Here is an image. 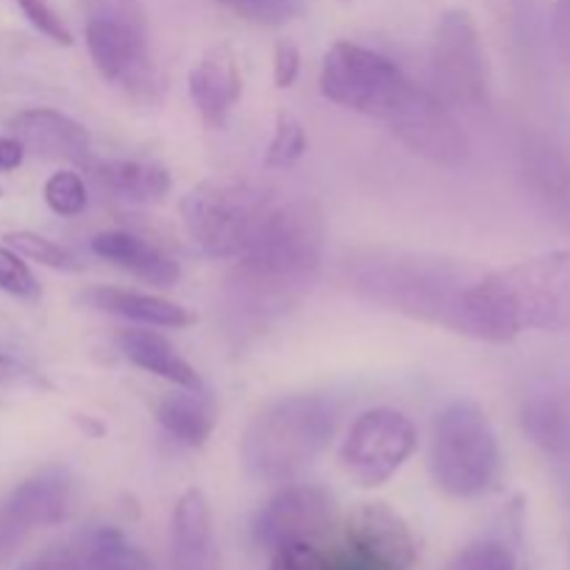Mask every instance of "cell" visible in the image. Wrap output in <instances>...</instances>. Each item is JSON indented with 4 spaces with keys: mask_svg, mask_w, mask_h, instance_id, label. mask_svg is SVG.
<instances>
[{
    "mask_svg": "<svg viewBox=\"0 0 570 570\" xmlns=\"http://www.w3.org/2000/svg\"><path fill=\"white\" fill-rule=\"evenodd\" d=\"M326 212L312 198L273 204L226 278V315L234 332L262 328L306 293L326 254Z\"/></svg>",
    "mask_w": 570,
    "mask_h": 570,
    "instance_id": "6da1fadb",
    "label": "cell"
},
{
    "mask_svg": "<svg viewBox=\"0 0 570 570\" xmlns=\"http://www.w3.org/2000/svg\"><path fill=\"white\" fill-rule=\"evenodd\" d=\"M570 328V248L546 250L501 271L482 273L462 301L460 334L512 343L523 332Z\"/></svg>",
    "mask_w": 570,
    "mask_h": 570,
    "instance_id": "7a4b0ae2",
    "label": "cell"
},
{
    "mask_svg": "<svg viewBox=\"0 0 570 570\" xmlns=\"http://www.w3.org/2000/svg\"><path fill=\"white\" fill-rule=\"evenodd\" d=\"M345 278L371 304L460 334L462 301L479 273L449 256L382 248L348 259Z\"/></svg>",
    "mask_w": 570,
    "mask_h": 570,
    "instance_id": "3957f363",
    "label": "cell"
},
{
    "mask_svg": "<svg viewBox=\"0 0 570 570\" xmlns=\"http://www.w3.org/2000/svg\"><path fill=\"white\" fill-rule=\"evenodd\" d=\"M337 417V404L326 395H287L267 404L243 434L245 473L265 484L295 479L334 438Z\"/></svg>",
    "mask_w": 570,
    "mask_h": 570,
    "instance_id": "277c9868",
    "label": "cell"
},
{
    "mask_svg": "<svg viewBox=\"0 0 570 570\" xmlns=\"http://www.w3.org/2000/svg\"><path fill=\"white\" fill-rule=\"evenodd\" d=\"M432 479L451 499H479L501 479V445L488 412L476 401L456 399L432 429Z\"/></svg>",
    "mask_w": 570,
    "mask_h": 570,
    "instance_id": "5b68a950",
    "label": "cell"
},
{
    "mask_svg": "<svg viewBox=\"0 0 570 570\" xmlns=\"http://www.w3.org/2000/svg\"><path fill=\"white\" fill-rule=\"evenodd\" d=\"M271 206V195L254 181L209 178L181 198V223L206 256L237 259Z\"/></svg>",
    "mask_w": 570,
    "mask_h": 570,
    "instance_id": "8992f818",
    "label": "cell"
},
{
    "mask_svg": "<svg viewBox=\"0 0 570 570\" xmlns=\"http://www.w3.org/2000/svg\"><path fill=\"white\" fill-rule=\"evenodd\" d=\"M410 87L393 59L354 42H334L321 67L323 98L376 120H387Z\"/></svg>",
    "mask_w": 570,
    "mask_h": 570,
    "instance_id": "52a82bcc",
    "label": "cell"
},
{
    "mask_svg": "<svg viewBox=\"0 0 570 570\" xmlns=\"http://www.w3.org/2000/svg\"><path fill=\"white\" fill-rule=\"evenodd\" d=\"M432 81L434 95L451 109H488V56L476 22L465 9H451L440 17L432 42Z\"/></svg>",
    "mask_w": 570,
    "mask_h": 570,
    "instance_id": "ba28073f",
    "label": "cell"
},
{
    "mask_svg": "<svg viewBox=\"0 0 570 570\" xmlns=\"http://www.w3.org/2000/svg\"><path fill=\"white\" fill-rule=\"evenodd\" d=\"M337 501L321 484H287L250 518L254 543L265 551L323 546L337 529Z\"/></svg>",
    "mask_w": 570,
    "mask_h": 570,
    "instance_id": "9c48e42d",
    "label": "cell"
},
{
    "mask_svg": "<svg viewBox=\"0 0 570 570\" xmlns=\"http://www.w3.org/2000/svg\"><path fill=\"white\" fill-rule=\"evenodd\" d=\"M417 445V432L410 417L390 406L362 412L348 429L340 460L348 476L362 488H379L404 468Z\"/></svg>",
    "mask_w": 570,
    "mask_h": 570,
    "instance_id": "30bf717a",
    "label": "cell"
},
{
    "mask_svg": "<svg viewBox=\"0 0 570 570\" xmlns=\"http://www.w3.org/2000/svg\"><path fill=\"white\" fill-rule=\"evenodd\" d=\"M384 122L412 154L438 167H460L471 154L468 134L456 122L451 106L417 83L406 89Z\"/></svg>",
    "mask_w": 570,
    "mask_h": 570,
    "instance_id": "8fae6325",
    "label": "cell"
},
{
    "mask_svg": "<svg viewBox=\"0 0 570 570\" xmlns=\"http://www.w3.org/2000/svg\"><path fill=\"white\" fill-rule=\"evenodd\" d=\"M89 56L104 81L134 100H154L159 72L148 48V28L120 20H87L83 28Z\"/></svg>",
    "mask_w": 570,
    "mask_h": 570,
    "instance_id": "7c38bea8",
    "label": "cell"
},
{
    "mask_svg": "<svg viewBox=\"0 0 570 570\" xmlns=\"http://www.w3.org/2000/svg\"><path fill=\"white\" fill-rule=\"evenodd\" d=\"M76 501V479L67 468L48 465L17 484L0 504V562L9 560L37 529L65 521Z\"/></svg>",
    "mask_w": 570,
    "mask_h": 570,
    "instance_id": "4fadbf2b",
    "label": "cell"
},
{
    "mask_svg": "<svg viewBox=\"0 0 570 570\" xmlns=\"http://www.w3.org/2000/svg\"><path fill=\"white\" fill-rule=\"evenodd\" d=\"M348 554L376 570H412L417 543L410 523L382 501H362L345 518Z\"/></svg>",
    "mask_w": 570,
    "mask_h": 570,
    "instance_id": "5bb4252c",
    "label": "cell"
},
{
    "mask_svg": "<svg viewBox=\"0 0 570 570\" xmlns=\"http://www.w3.org/2000/svg\"><path fill=\"white\" fill-rule=\"evenodd\" d=\"M11 137H17L26 154L45 161H70L83 165L92 154V137L70 115L56 109H26L11 117Z\"/></svg>",
    "mask_w": 570,
    "mask_h": 570,
    "instance_id": "9a60e30c",
    "label": "cell"
},
{
    "mask_svg": "<svg viewBox=\"0 0 570 570\" xmlns=\"http://www.w3.org/2000/svg\"><path fill=\"white\" fill-rule=\"evenodd\" d=\"M187 92L200 120L209 128H223L243 98V72L228 45L209 48L187 76Z\"/></svg>",
    "mask_w": 570,
    "mask_h": 570,
    "instance_id": "2e32d148",
    "label": "cell"
},
{
    "mask_svg": "<svg viewBox=\"0 0 570 570\" xmlns=\"http://www.w3.org/2000/svg\"><path fill=\"white\" fill-rule=\"evenodd\" d=\"M173 570H215L217 551L212 538V510L204 490L189 488L176 501L170 521Z\"/></svg>",
    "mask_w": 570,
    "mask_h": 570,
    "instance_id": "e0dca14e",
    "label": "cell"
},
{
    "mask_svg": "<svg viewBox=\"0 0 570 570\" xmlns=\"http://www.w3.org/2000/svg\"><path fill=\"white\" fill-rule=\"evenodd\" d=\"M89 248L95 256L111 262L120 271L142 278L150 287H176L181 282V265L156 248L148 239L128 232H100L89 239Z\"/></svg>",
    "mask_w": 570,
    "mask_h": 570,
    "instance_id": "ac0fdd59",
    "label": "cell"
},
{
    "mask_svg": "<svg viewBox=\"0 0 570 570\" xmlns=\"http://www.w3.org/2000/svg\"><path fill=\"white\" fill-rule=\"evenodd\" d=\"M115 343L117 351L139 371L154 373V376L165 379V382L176 384L181 390L204 393L200 373L161 334L148 332V328H122V332H117Z\"/></svg>",
    "mask_w": 570,
    "mask_h": 570,
    "instance_id": "d6986e66",
    "label": "cell"
},
{
    "mask_svg": "<svg viewBox=\"0 0 570 570\" xmlns=\"http://www.w3.org/2000/svg\"><path fill=\"white\" fill-rule=\"evenodd\" d=\"M523 434L551 462L570 465V395L534 393L527 395L518 412Z\"/></svg>",
    "mask_w": 570,
    "mask_h": 570,
    "instance_id": "ffe728a7",
    "label": "cell"
},
{
    "mask_svg": "<svg viewBox=\"0 0 570 570\" xmlns=\"http://www.w3.org/2000/svg\"><path fill=\"white\" fill-rule=\"evenodd\" d=\"M81 301L98 312L126 317V321L145 323V326L161 328H184L195 321L193 312L181 304L159 298V295L137 293V289L122 287H87L81 293Z\"/></svg>",
    "mask_w": 570,
    "mask_h": 570,
    "instance_id": "44dd1931",
    "label": "cell"
},
{
    "mask_svg": "<svg viewBox=\"0 0 570 570\" xmlns=\"http://www.w3.org/2000/svg\"><path fill=\"white\" fill-rule=\"evenodd\" d=\"M92 178L104 193L126 204L154 206L170 195V173L156 161L111 159L92 167Z\"/></svg>",
    "mask_w": 570,
    "mask_h": 570,
    "instance_id": "7402d4cb",
    "label": "cell"
},
{
    "mask_svg": "<svg viewBox=\"0 0 570 570\" xmlns=\"http://www.w3.org/2000/svg\"><path fill=\"white\" fill-rule=\"evenodd\" d=\"M156 421L170 434L176 443L187 449H200L215 432V410H212L206 393L198 390H181L176 395H167L156 410Z\"/></svg>",
    "mask_w": 570,
    "mask_h": 570,
    "instance_id": "603a6c76",
    "label": "cell"
},
{
    "mask_svg": "<svg viewBox=\"0 0 570 570\" xmlns=\"http://www.w3.org/2000/svg\"><path fill=\"white\" fill-rule=\"evenodd\" d=\"M81 570H156L142 549L131 543L120 529L95 527L72 540Z\"/></svg>",
    "mask_w": 570,
    "mask_h": 570,
    "instance_id": "cb8c5ba5",
    "label": "cell"
},
{
    "mask_svg": "<svg viewBox=\"0 0 570 570\" xmlns=\"http://www.w3.org/2000/svg\"><path fill=\"white\" fill-rule=\"evenodd\" d=\"M445 570H518L515 538L493 534V538L473 540L456 551Z\"/></svg>",
    "mask_w": 570,
    "mask_h": 570,
    "instance_id": "d4e9b609",
    "label": "cell"
},
{
    "mask_svg": "<svg viewBox=\"0 0 570 570\" xmlns=\"http://www.w3.org/2000/svg\"><path fill=\"white\" fill-rule=\"evenodd\" d=\"M3 245H9L11 250L22 256L28 262H37V265L50 267V271H65V273H78L81 271V262L70 254L67 248H61L53 239L42 237L37 232H9L3 237Z\"/></svg>",
    "mask_w": 570,
    "mask_h": 570,
    "instance_id": "484cf974",
    "label": "cell"
},
{
    "mask_svg": "<svg viewBox=\"0 0 570 570\" xmlns=\"http://www.w3.org/2000/svg\"><path fill=\"white\" fill-rule=\"evenodd\" d=\"M306 154V131L301 120L289 111H276V126H273L271 145H267L265 165L267 167H289Z\"/></svg>",
    "mask_w": 570,
    "mask_h": 570,
    "instance_id": "4316f807",
    "label": "cell"
},
{
    "mask_svg": "<svg viewBox=\"0 0 570 570\" xmlns=\"http://www.w3.org/2000/svg\"><path fill=\"white\" fill-rule=\"evenodd\" d=\"M87 184L78 173L59 170L45 181V204L59 217H78L87 209Z\"/></svg>",
    "mask_w": 570,
    "mask_h": 570,
    "instance_id": "83f0119b",
    "label": "cell"
},
{
    "mask_svg": "<svg viewBox=\"0 0 570 570\" xmlns=\"http://www.w3.org/2000/svg\"><path fill=\"white\" fill-rule=\"evenodd\" d=\"M217 3L256 26H284L304 11V0H217Z\"/></svg>",
    "mask_w": 570,
    "mask_h": 570,
    "instance_id": "f1b7e54d",
    "label": "cell"
},
{
    "mask_svg": "<svg viewBox=\"0 0 570 570\" xmlns=\"http://www.w3.org/2000/svg\"><path fill=\"white\" fill-rule=\"evenodd\" d=\"M0 293L20 301H39V295H42V287H39L31 267L9 245H0Z\"/></svg>",
    "mask_w": 570,
    "mask_h": 570,
    "instance_id": "f546056e",
    "label": "cell"
},
{
    "mask_svg": "<svg viewBox=\"0 0 570 570\" xmlns=\"http://www.w3.org/2000/svg\"><path fill=\"white\" fill-rule=\"evenodd\" d=\"M532 176L549 198L570 204V161L554 150H543L532 167Z\"/></svg>",
    "mask_w": 570,
    "mask_h": 570,
    "instance_id": "4dcf8cb0",
    "label": "cell"
},
{
    "mask_svg": "<svg viewBox=\"0 0 570 570\" xmlns=\"http://www.w3.org/2000/svg\"><path fill=\"white\" fill-rule=\"evenodd\" d=\"M17 6H20L22 17H26L42 37H48L50 42L61 45V48H70V45L76 42V39H72V31L67 28V22L56 14V9L48 0H17Z\"/></svg>",
    "mask_w": 570,
    "mask_h": 570,
    "instance_id": "1f68e13d",
    "label": "cell"
},
{
    "mask_svg": "<svg viewBox=\"0 0 570 570\" xmlns=\"http://www.w3.org/2000/svg\"><path fill=\"white\" fill-rule=\"evenodd\" d=\"M271 570H337V560L323 554L321 546H287L273 551Z\"/></svg>",
    "mask_w": 570,
    "mask_h": 570,
    "instance_id": "d6a6232c",
    "label": "cell"
},
{
    "mask_svg": "<svg viewBox=\"0 0 570 570\" xmlns=\"http://www.w3.org/2000/svg\"><path fill=\"white\" fill-rule=\"evenodd\" d=\"M301 72V50L293 39H278L273 50V83L278 89H289Z\"/></svg>",
    "mask_w": 570,
    "mask_h": 570,
    "instance_id": "836d02e7",
    "label": "cell"
},
{
    "mask_svg": "<svg viewBox=\"0 0 570 570\" xmlns=\"http://www.w3.org/2000/svg\"><path fill=\"white\" fill-rule=\"evenodd\" d=\"M17 570H81V562H78L76 546L65 543V546H50V549L39 551L37 557L22 562Z\"/></svg>",
    "mask_w": 570,
    "mask_h": 570,
    "instance_id": "e575fe53",
    "label": "cell"
},
{
    "mask_svg": "<svg viewBox=\"0 0 570 570\" xmlns=\"http://www.w3.org/2000/svg\"><path fill=\"white\" fill-rule=\"evenodd\" d=\"M37 373L28 365H22L17 356L0 351V387H39Z\"/></svg>",
    "mask_w": 570,
    "mask_h": 570,
    "instance_id": "d590c367",
    "label": "cell"
},
{
    "mask_svg": "<svg viewBox=\"0 0 570 570\" xmlns=\"http://www.w3.org/2000/svg\"><path fill=\"white\" fill-rule=\"evenodd\" d=\"M551 37H554L557 53L570 65V0H557L551 11Z\"/></svg>",
    "mask_w": 570,
    "mask_h": 570,
    "instance_id": "8d00e7d4",
    "label": "cell"
},
{
    "mask_svg": "<svg viewBox=\"0 0 570 570\" xmlns=\"http://www.w3.org/2000/svg\"><path fill=\"white\" fill-rule=\"evenodd\" d=\"M26 159V148L17 137H0V173H11Z\"/></svg>",
    "mask_w": 570,
    "mask_h": 570,
    "instance_id": "74e56055",
    "label": "cell"
},
{
    "mask_svg": "<svg viewBox=\"0 0 570 570\" xmlns=\"http://www.w3.org/2000/svg\"><path fill=\"white\" fill-rule=\"evenodd\" d=\"M3 195H6V189H3V187H0V198H3Z\"/></svg>",
    "mask_w": 570,
    "mask_h": 570,
    "instance_id": "f35d334b",
    "label": "cell"
}]
</instances>
